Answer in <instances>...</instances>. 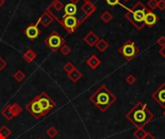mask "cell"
Wrapping results in <instances>:
<instances>
[{"mask_svg":"<svg viewBox=\"0 0 165 139\" xmlns=\"http://www.w3.org/2000/svg\"><path fill=\"white\" fill-rule=\"evenodd\" d=\"M154 118V114L149 109L147 104L138 102L126 113V119L136 127H144Z\"/></svg>","mask_w":165,"mask_h":139,"instance_id":"cell-1","label":"cell"},{"mask_svg":"<svg viewBox=\"0 0 165 139\" xmlns=\"http://www.w3.org/2000/svg\"><path fill=\"white\" fill-rule=\"evenodd\" d=\"M90 101L100 112H105L117 101V98L105 85H100L98 90L91 95Z\"/></svg>","mask_w":165,"mask_h":139,"instance_id":"cell-2","label":"cell"},{"mask_svg":"<svg viewBox=\"0 0 165 139\" xmlns=\"http://www.w3.org/2000/svg\"><path fill=\"white\" fill-rule=\"evenodd\" d=\"M147 10L148 8L141 1H137L130 9L127 11L125 17L129 21L132 26H134L138 31H140L145 26L144 17H145Z\"/></svg>","mask_w":165,"mask_h":139,"instance_id":"cell-3","label":"cell"},{"mask_svg":"<svg viewBox=\"0 0 165 139\" xmlns=\"http://www.w3.org/2000/svg\"><path fill=\"white\" fill-rule=\"evenodd\" d=\"M118 52L127 61H130L139 54L140 49L135 45L134 42L131 41V40H128L127 42H124V44L119 47Z\"/></svg>","mask_w":165,"mask_h":139,"instance_id":"cell-4","label":"cell"},{"mask_svg":"<svg viewBox=\"0 0 165 139\" xmlns=\"http://www.w3.org/2000/svg\"><path fill=\"white\" fill-rule=\"evenodd\" d=\"M45 45L48 47L51 50L56 52L61 48V47L66 44L65 40L62 38V36L56 31L51 32V33L45 39Z\"/></svg>","mask_w":165,"mask_h":139,"instance_id":"cell-5","label":"cell"},{"mask_svg":"<svg viewBox=\"0 0 165 139\" xmlns=\"http://www.w3.org/2000/svg\"><path fill=\"white\" fill-rule=\"evenodd\" d=\"M35 98L37 99L38 102L40 103L41 107H42V109L46 113V115H47L56 106L55 102L45 92H43V93H41L40 95L36 96Z\"/></svg>","mask_w":165,"mask_h":139,"instance_id":"cell-6","label":"cell"},{"mask_svg":"<svg viewBox=\"0 0 165 139\" xmlns=\"http://www.w3.org/2000/svg\"><path fill=\"white\" fill-rule=\"evenodd\" d=\"M60 25L63 26L66 31L68 32V33L70 34H73L74 32L81 25L79 20L75 16H67L65 17L63 19H62V21L60 22Z\"/></svg>","mask_w":165,"mask_h":139,"instance_id":"cell-7","label":"cell"},{"mask_svg":"<svg viewBox=\"0 0 165 139\" xmlns=\"http://www.w3.org/2000/svg\"><path fill=\"white\" fill-rule=\"evenodd\" d=\"M25 108H26V110H27L31 115H32L35 119H37V120H39V119H41V118H43V117L46 116V113L43 111L42 107H41V105H40V103L38 102V101H37L36 98H34L32 101L29 102L26 104Z\"/></svg>","mask_w":165,"mask_h":139,"instance_id":"cell-8","label":"cell"},{"mask_svg":"<svg viewBox=\"0 0 165 139\" xmlns=\"http://www.w3.org/2000/svg\"><path fill=\"white\" fill-rule=\"evenodd\" d=\"M153 100L165 109V82L152 94Z\"/></svg>","mask_w":165,"mask_h":139,"instance_id":"cell-9","label":"cell"},{"mask_svg":"<svg viewBox=\"0 0 165 139\" xmlns=\"http://www.w3.org/2000/svg\"><path fill=\"white\" fill-rule=\"evenodd\" d=\"M38 25H39L38 22H36L35 24H31V25H29V26L23 31L24 34H25V36H26L29 40L34 41V40H36V39L40 36L41 30H40V28L38 27Z\"/></svg>","mask_w":165,"mask_h":139,"instance_id":"cell-10","label":"cell"},{"mask_svg":"<svg viewBox=\"0 0 165 139\" xmlns=\"http://www.w3.org/2000/svg\"><path fill=\"white\" fill-rule=\"evenodd\" d=\"M158 20H159V17L153 13V11H151L148 9L145 15V17H144V24L148 26L149 28H152L157 24Z\"/></svg>","mask_w":165,"mask_h":139,"instance_id":"cell-11","label":"cell"},{"mask_svg":"<svg viewBox=\"0 0 165 139\" xmlns=\"http://www.w3.org/2000/svg\"><path fill=\"white\" fill-rule=\"evenodd\" d=\"M81 11H82V13H83L85 15V17L88 18L90 16H92L93 14H94L96 11H97V7L96 5L91 2L90 0H85V2L82 4L81 6Z\"/></svg>","mask_w":165,"mask_h":139,"instance_id":"cell-12","label":"cell"},{"mask_svg":"<svg viewBox=\"0 0 165 139\" xmlns=\"http://www.w3.org/2000/svg\"><path fill=\"white\" fill-rule=\"evenodd\" d=\"M53 20H54V18L52 17V16H51L47 11H46V12L39 17L37 22L39 24H42L44 27H48L51 23L53 22Z\"/></svg>","mask_w":165,"mask_h":139,"instance_id":"cell-13","label":"cell"},{"mask_svg":"<svg viewBox=\"0 0 165 139\" xmlns=\"http://www.w3.org/2000/svg\"><path fill=\"white\" fill-rule=\"evenodd\" d=\"M99 40V38L97 36V34L94 31H89L83 38L84 42L87 44L89 47H95V45L97 44V42Z\"/></svg>","mask_w":165,"mask_h":139,"instance_id":"cell-14","label":"cell"},{"mask_svg":"<svg viewBox=\"0 0 165 139\" xmlns=\"http://www.w3.org/2000/svg\"><path fill=\"white\" fill-rule=\"evenodd\" d=\"M86 64H87V65H88L92 70H96L99 66H100L101 61H100V59H99L97 55L93 54V55H91V56L87 59Z\"/></svg>","mask_w":165,"mask_h":139,"instance_id":"cell-15","label":"cell"},{"mask_svg":"<svg viewBox=\"0 0 165 139\" xmlns=\"http://www.w3.org/2000/svg\"><path fill=\"white\" fill-rule=\"evenodd\" d=\"M22 58L24 61H26L27 63H32L35 61V59L37 58V54L36 52L33 49H27L22 55Z\"/></svg>","mask_w":165,"mask_h":139,"instance_id":"cell-16","label":"cell"},{"mask_svg":"<svg viewBox=\"0 0 165 139\" xmlns=\"http://www.w3.org/2000/svg\"><path fill=\"white\" fill-rule=\"evenodd\" d=\"M68 77L73 82H77L82 77V72L75 68L68 73Z\"/></svg>","mask_w":165,"mask_h":139,"instance_id":"cell-17","label":"cell"},{"mask_svg":"<svg viewBox=\"0 0 165 139\" xmlns=\"http://www.w3.org/2000/svg\"><path fill=\"white\" fill-rule=\"evenodd\" d=\"M95 47H97V49L100 52H104L108 47H109V44L104 40V39H99L97 44L95 45Z\"/></svg>","mask_w":165,"mask_h":139,"instance_id":"cell-18","label":"cell"},{"mask_svg":"<svg viewBox=\"0 0 165 139\" xmlns=\"http://www.w3.org/2000/svg\"><path fill=\"white\" fill-rule=\"evenodd\" d=\"M1 115L4 117V118L8 121H11L14 118V115L11 111V108H10V105H7L2 109L1 111Z\"/></svg>","mask_w":165,"mask_h":139,"instance_id":"cell-19","label":"cell"},{"mask_svg":"<svg viewBox=\"0 0 165 139\" xmlns=\"http://www.w3.org/2000/svg\"><path fill=\"white\" fill-rule=\"evenodd\" d=\"M11 134H12V131L7 126L4 125L0 127V139H7Z\"/></svg>","mask_w":165,"mask_h":139,"instance_id":"cell-20","label":"cell"},{"mask_svg":"<svg viewBox=\"0 0 165 139\" xmlns=\"http://www.w3.org/2000/svg\"><path fill=\"white\" fill-rule=\"evenodd\" d=\"M10 108H11V111L14 115V117H17L20 113H22V106H20L18 103L15 102L13 104L10 105Z\"/></svg>","mask_w":165,"mask_h":139,"instance_id":"cell-21","label":"cell"},{"mask_svg":"<svg viewBox=\"0 0 165 139\" xmlns=\"http://www.w3.org/2000/svg\"><path fill=\"white\" fill-rule=\"evenodd\" d=\"M146 131L144 130V127H136V130L133 132V136L136 139H143L146 134Z\"/></svg>","mask_w":165,"mask_h":139,"instance_id":"cell-22","label":"cell"},{"mask_svg":"<svg viewBox=\"0 0 165 139\" xmlns=\"http://www.w3.org/2000/svg\"><path fill=\"white\" fill-rule=\"evenodd\" d=\"M100 19L104 21V23H108L113 19V16L110 12H108V11H104V12L100 15Z\"/></svg>","mask_w":165,"mask_h":139,"instance_id":"cell-23","label":"cell"},{"mask_svg":"<svg viewBox=\"0 0 165 139\" xmlns=\"http://www.w3.org/2000/svg\"><path fill=\"white\" fill-rule=\"evenodd\" d=\"M58 133H59L58 130L56 129V127H50L49 129L46 131V134L49 138H51V139L55 138V137L58 135Z\"/></svg>","mask_w":165,"mask_h":139,"instance_id":"cell-24","label":"cell"},{"mask_svg":"<svg viewBox=\"0 0 165 139\" xmlns=\"http://www.w3.org/2000/svg\"><path fill=\"white\" fill-rule=\"evenodd\" d=\"M14 78H15L16 81H17V82H22V81H23V79L25 78V73H24L22 70H17V71L14 73Z\"/></svg>","mask_w":165,"mask_h":139,"instance_id":"cell-25","label":"cell"},{"mask_svg":"<svg viewBox=\"0 0 165 139\" xmlns=\"http://www.w3.org/2000/svg\"><path fill=\"white\" fill-rule=\"evenodd\" d=\"M158 0H148L147 8L151 11H153L158 9Z\"/></svg>","mask_w":165,"mask_h":139,"instance_id":"cell-26","label":"cell"},{"mask_svg":"<svg viewBox=\"0 0 165 139\" xmlns=\"http://www.w3.org/2000/svg\"><path fill=\"white\" fill-rule=\"evenodd\" d=\"M59 50H60V52H61L64 56H68V55L70 54V51H71L70 47L68 45H66V44L62 46L61 48H60Z\"/></svg>","mask_w":165,"mask_h":139,"instance_id":"cell-27","label":"cell"},{"mask_svg":"<svg viewBox=\"0 0 165 139\" xmlns=\"http://www.w3.org/2000/svg\"><path fill=\"white\" fill-rule=\"evenodd\" d=\"M136 81H137V78L135 77L134 74H132V73H129V76L126 77V82H127L129 85H133Z\"/></svg>","mask_w":165,"mask_h":139,"instance_id":"cell-28","label":"cell"},{"mask_svg":"<svg viewBox=\"0 0 165 139\" xmlns=\"http://www.w3.org/2000/svg\"><path fill=\"white\" fill-rule=\"evenodd\" d=\"M63 69H64V71L67 72V73H69L70 72H71L74 69H75V65L71 62H67L65 65H64V67H63Z\"/></svg>","mask_w":165,"mask_h":139,"instance_id":"cell-29","label":"cell"},{"mask_svg":"<svg viewBox=\"0 0 165 139\" xmlns=\"http://www.w3.org/2000/svg\"><path fill=\"white\" fill-rule=\"evenodd\" d=\"M157 44L159 47H165V36H160L158 40H157Z\"/></svg>","mask_w":165,"mask_h":139,"instance_id":"cell-30","label":"cell"},{"mask_svg":"<svg viewBox=\"0 0 165 139\" xmlns=\"http://www.w3.org/2000/svg\"><path fill=\"white\" fill-rule=\"evenodd\" d=\"M106 3L110 6H116V5H121L120 0H105Z\"/></svg>","mask_w":165,"mask_h":139,"instance_id":"cell-31","label":"cell"},{"mask_svg":"<svg viewBox=\"0 0 165 139\" xmlns=\"http://www.w3.org/2000/svg\"><path fill=\"white\" fill-rule=\"evenodd\" d=\"M158 9L159 11H164L165 10V0H158Z\"/></svg>","mask_w":165,"mask_h":139,"instance_id":"cell-32","label":"cell"},{"mask_svg":"<svg viewBox=\"0 0 165 139\" xmlns=\"http://www.w3.org/2000/svg\"><path fill=\"white\" fill-rule=\"evenodd\" d=\"M7 66V63H6V61L1 57V56H0V72H1V71H3V69L5 68Z\"/></svg>","mask_w":165,"mask_h":139,"instance_id":"cell-33","label":"cell"},{"mask_svg":"<svg viewBox=\"0 0 165 139\" xmlns=\"http://www.w3.org/2000/svg\"><path fill=\"white\" fill-rule=\"evenodd\" d=\"M143 139H156V137H154V135L153 134V133H151V132H146V134H145V136H144V138Z\"/></svg>","mask_w":165,"mask_h":139,"instance_id":"cell-34","label":"cell"},{"mask_svg":"<svg viewBox=\"0 0 165 139\" xmlns=\"http://www.w3.org/2000/svg\"><path fill=\"white\" fill-rule=\"evenodd\" d=\"M158 53H159V54H160L163 58H165V47H162L158 50Z\"/></svg>","mask_w":165,"mask_h":139,"instance_id":"cell-35","label":"cell"},{"mask_svg":"<svg viewBox=\"0 0 165 139\" xmlns=\"http://www.w3.org/2000/svg\"><path fill=\"white\" fill-rule=\"evenodd\" d=\"M5 4V0H0V8Z\"/></svg>","mask_w":165,"mask_h":139,"instance_id":"cell-36","label":"cell"},{"mask_svg":"<svg viewBox=\"0 0 165 139\" xmlns=\"http://www.w3.org/2000/svg\"><path fill=\"white\" fill-rule=\"evenodd\" d=\"M124 2H129V1H130V0H123Z\"/></svg>","mask_w":165,"mask_h":139,"instance_id":"cell-37","label":"cell"},{"mask_svg":"<svg viewBox=\"0 0 165 139\" xmlns=\"http://www.w3.org/2000/svg\"><path fill=\"white\" fill-rule=\"evenodd\" d=\"M162 114H163V116H164V118H165V109H164V111H163V113H162Z\"/></svg>","mask_w":165,"mask_h":139,"instance_id":"cell-38","label":"cell"},{"mask_svg":"<svg viewBox=\"0 0 165 139\" xmlns=\"http://www.w3.org/2000/svg\"><path fill=\"white\" fill-rule=\"evenodd\" d=\"M38 139H42V138H38Z\"/></svg>","mask_w":165,"mask_h":139,"instance_id":"cell-39","label":"cell"}]
</instances>
